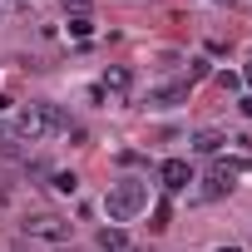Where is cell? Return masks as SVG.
Masks as SVG:
<instances>
[{
    "label": "cell",
    "mask_w": 252,
    "mask_h": 252,
    "mask_svg": "<svg viewBox=\"0 0 252 252\" xmlns=\"http://www.w3.org/2000/svg\"><path fill=\"white\" fill-rule=\"evenodd\" d=\"M99 247H104V252H124L129 237H124V227H104V232H99Z\"/></svg>",
    "instance_id": "cell-8"
},
{
    "label": "cell",
    "mask_w": 252,
    "mask_h": 252,
    "mask_svg": "<svg viewBox=\"0 0 252 252\" xmlns=\"http://www.w3.org/2000/svg\"><path fill=\"white\" fill-rule=\"evenodd\" d=\"M247 84H252V64H247Z\"/></svg>",
    "instance_id": "cell-16"
},
{
    "label": "cell",
    "mask_w": 252,
    "mask_h": 252,
    "mask_svg": "<svg viewBox=\"0 0 252 252\" xmlns=\"http://www.w3.org/2000/svg\"><path fill=\"white\" fill-rule=\"evenodd\" d=\"M64 129H69V124H64L60 104H25L15 114V139H30V144H45V139H55Z\"/></svg>",
    "instance_id": "cell-1"
},
{
    "label": "cell",
    "mask_w": 252,
    "mask_h": 252,
    "mask_svg": "<svg viewBox=\"0 0 252 252\" xmlns=\"http://www.w3.org/2000/svg\"><path fill=\"white\" fill-rule=\"evenodd\" d=\"M198 79H208V60H193V69H188V84H198Z\"/></svg>",
    "instance_id": "cell-12"
},
{
    "label": "cell",
    "mask_w": 252,
    "mask_h": 252,
    "mask_svg": "<svg viewBox=\"0 0 252 252\" xmlns=\"http://www.w3.org/2000/svg\"><path fill=\"white\" fill-rule=\"evenodd\" d=\"M168 218H173V208H168V198H158V203H154V222H149V227H154V232H163V227H168Z\"/></svg>",
    "instance_id": "cell-10"
},
{
    "label": "cell",
    "mask_w": 252,
    "mask_h": 252,
    "mask_svg": "<svg viewBox=\"0 0 252 252\" xmlns=\"http://www.w3.org/2000/svg\"><path fill=\"white\" fill-rule=\"evenodd\" d=\"M99 89H104V94H114V99H129V89H134V74H129V69H109Z\"/></svg>",
    "instance_id": "cell-6"
},
{
    "label": "cell",
    "mask_w": 252,
    "mask_h": 252,
    "mask_svg": "<svg viewBox=\"0 0 252 252\" xmlns=\"http://www.w3.org/2000/svg\"><path fill=\"white\" fill-rule=\"evenodd\" d=\"M149 208V183H114L109 193H104V213H109V222H134L139 213Z\"/></svg>",
    "instance_id": "cell-2"
},
{
    "label": "cell",
    "mask_w": 252,
    "mask_h": 252,
    "mask_svg": "<svg viewBox=\"0 0 252 252\" xmlns=\"http://www.w3.org/2000/svg\"><path fill=\"white\" fill-rule=\"evenodd\" d=\"M188 79H178V84H163V89H149V104H158V109H173V104H183L188 99Z\"/></svg>",
    "instance_id": "cell-5"
},
{
    "label": "cell",
    "mask_w": 252,
    "mask_h": 252,
    "mask_svg": "<svg viewBox=\"0 0 252 252\" xmlns=\"http://www.w3.org/2000/svg\"><path fill=\"white\" fill-rule=\"evenodd\" d=\"M242 114H247V119H252V94H247V99H242Z\"/></svg>",
    "instance_id": "cell-14"
},
{
    "label": "cell",
    "mask_w": 252,
    "mask_h": 252,
    "mask_svg": "<svg viewBox=\"0 0 252 252\" xmlns=\"http://www.w3.org/2000/svg\"><path fill=\"white\" fill-rule=\"evenodd\" d=\"M35 237H50V242H64L69 237V222L64 218H55V213H45V218H35V222H25Z\"/></svg>",
    "instance_id": "cell-4"
},
{
    "label": "cell",
    "mask_w": 252,
    "mask_h": 252,
    "mask_svg": "<svg viewBox=\"0 0 252 252\" xmlns=\"http://www.w3.org/2000/svg\"><path fill=\"white\" fill-rule=\"evenodd\" d=\"M64 30H69L74 40H89V35H94V20H89V15H69V25H64Z\"/></svg>",
    "instance_id": "cell-9"
},
{
    "label": "cell",
    "mask_w": 252,
    "mask_h": 252,
    "mask_svg": "<svg viewBox=\"0 0 252 252\" xmlns=\"http://www.w3.org/2000/svg\"><path fill=\"white\" fill-rule=\"evenodd\" d=\"M50 188H55V193H74V188H79V178H74V173H55V178H50Z\"/></svg>",
    "instance_id": "cell-11"
},
{
    "label": "cell",
    "mask_w": 252,
    "mask_h": 252,
    "mask_svg": "<svg viewBox=\"0 0 252 252\" xmlns=\"http://www.w3.org/2000/svg\"><path fill=\"white\" fill-rule=\"evenodd\" d=\"M64 5H74V15H89V0H64Z\"/></svg>",
    "instance_id": "cell-13"
},
{
    "label": "cell",
    "mask_w": 252,
    "mask_h": 252,
    "mask_svg": "<svg viewBox=\"0 0 252 252\" xmlns=\"http://www.w3.org/2000/svg\"><path fill=\"white\" fill-rule=\"evenodd\" d=\"M218 149H222V134H218V129L193 134V154H218Z\"/></svg>",
    "instance_id": "cell-7"
},
{
    "label": "cell",
    "mask_w": 252,
    "mask_h": 252,
    "mask_svg": "<svg viewBox=\"0 0 252 252\" xmlns=\"http://www.w3.org/2000/svg\"><path fill=\"white\" fill-rule=\"evenodd\" d=\"M218 252H242V247H218Z\"/></svg>",
    "instance_id": "cell-15"
},
{
    "label": "cell",
    "mask_w": 252,
    "mask_h": 252,
    "mask_svg": "<svg viewBox=\"0 0 252 252\" xmlns=\"http://www.w3.org/2000/svg\"><path fill=\"white\" fill-rule=\"evenodd\" d=\"M158 178H163L168 193H183V188L193 183V163H188V158H163V163H158Z\"/></svg>",
    "instance_id": "cell-3"
}]
</instances>
